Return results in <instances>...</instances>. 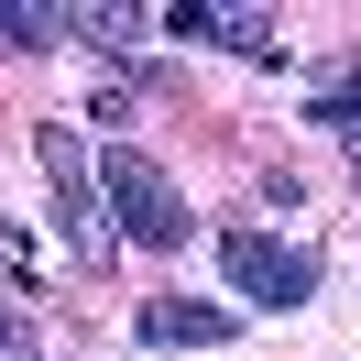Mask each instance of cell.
Here are the masks:
<instances>
[{
    "label": "cell",
    "mask_w": 361,
    "mask_h": 361,
    "mask_svg": "<svg viewBox=\"0 0 361 361\" xmlns=\"http://www.w3.org/2000/svg\"><path fill=\"white\" fill-rule=\"evenodd\" d=\"M219 274L252 295V307H307V295H317V263L295 241H274V230H230V241H219Z\"/></svg>",
    "instance_id": "cell-2"
},
{
    "label": "cell",
    "mask_w": 361,
    "mask_h": 361,
    "mask_svg": "<svg viewBox=\"0 0 361 361\" xmlns=\"http://www.w3.org/2000/svg\"><path fill=\"white\" fill-rule=\"evenodd\" d=\"M350 176H361V132H350Z\"/></svg>",
    "instance_id": "cell-9"
},
{
    "label": "cell",
    "mask_w": 361,
    "mask_h": 361,
    "mask_svg": "<svg viewBox=\"0 0 361 361\" xmlns=\"http://www.w3.org/2000/svg\"><path fill=\"white\" fill-rule=\"evenodd\" d=\"M33 154H44V176H55V197H66V230H77V252H88V263H110V208H99V176H88V142L66 132V121H55V132H33Z\"/></svg>",
    "instance_id": "cell-3"
},
{
    "label": "cell",
    "mask_w": 361,
    "mask_h": 361,
    "mask_svg": "<svg viewBox=\"0 0 361 361\" xmlns=\"http://www.w3.org/2000/svg\"><path fill=\"white\" fill-rule=\"evenodd\" d=\"M99 208H110V230L132 252H176L186 230H197V208L176 197V176H164L142 142H110V164H99Z\"/></svg>",
    "instance_id": "cell-1"
},
{
    "label": "cell",
    "mask_w": 361,
    "mask_h": 361,
    "mask_svg": "<svg viewBox=\"0 0 361 361\" xmlns=\"http://www.w3.org/2000/svg\"><path fill=\"white\" fill-rule=\"evenodd\" d=\"M0 274H23V285H33V230H23V219H0Z\"/></svg>",
    "instance_id": "cell-8"
},
{
    "label": "cell",
    "mask_w": 361,
    "mask_h": 361,
    "mask_svg": "<svg viewBox=\"0 0 361 361\" xmlns=\"http://www.w3.org/2000/svg\"><path fill=\"white\" fill-rule=\"evenodd\" d=\"M164 23H176L186 44H230V55H285V44H274V11H219V0H176Z\"/></svg>",
    "instance_id": "cell-4"
},
{
    "label": "cell",
    "mask_w": 361,
    "mask_h": 361,
    "mask_svg": "<svg viewBox=\"0 0 361 361\" xmlns=\"http://www.w3.org/2000/svg\"><path fill=\"white\" fill-rule=\"evenodd\" d=\"M230 329H241V317L197 307V295H154V307H142V339H154V350H219Z\"/></svg>",
    "instance_id": "cell-5"
},
{
    "label": "cell",
    "mask_w": 361,
    "mask_h": 361,
    "mask_svg": "<svg viewBox=\"0 0 361 361\" xmlns=\"http://www.w3.org/2000/svg\"><path fill=\"white\" fill-rule=\"evenodd\" d=\"M44 33H66V11H23V0H0V55H44Z\"/></svg>",
    "instance_id": "cell-6"
},
{
    "label": "cell",
    "mask_w": 361,
    "mask_h": 361,
    "mask_svg": "<svg viewBox=\"0 0 361 361\" xmlns=\"http://www.w3.org/2000/svg\"><path fill=\"white\" fill-rule=\"evenodd\" d=\"M0 361H44V339H33V317H11V307H0Z\"/></svg>",
    "instance_id": "cell-7"
}]
</instances>
